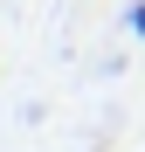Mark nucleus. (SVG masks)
Instances as JSON below:
<instances>
[{
  "label": "nucleus",
  "mask_w": 145,
  "mask_h": 152,
  "mask_svg": "<svg viewBox=\"0 0 145 152\" xmlns=\"http://www.w3.org/2000/svg\"><path fill=\"white\" fill-rule=\"evenodd\" d=\"M125 21H131V35L145 42V0H131V14H125Z\"/></svg>",
  "instance_id": "nucleus-1"
}]
</instances>
